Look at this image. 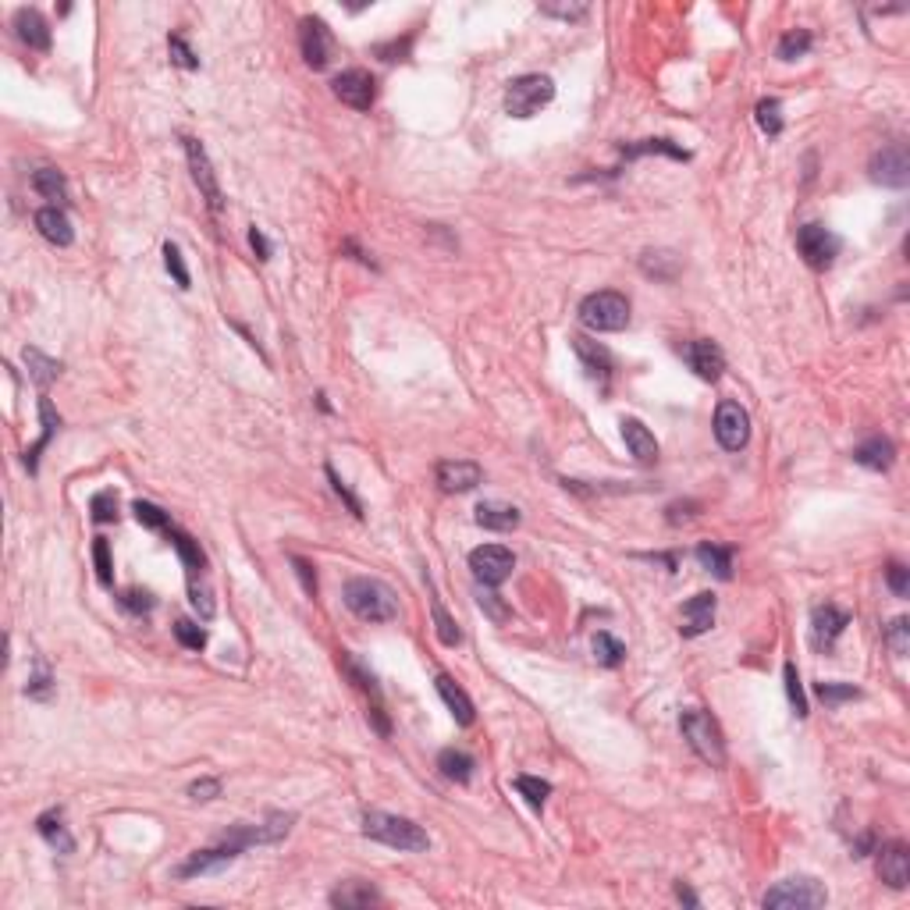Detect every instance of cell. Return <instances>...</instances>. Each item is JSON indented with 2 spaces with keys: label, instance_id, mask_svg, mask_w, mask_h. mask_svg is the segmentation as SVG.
<instances>
[{
  "label": "cell",
  "instance_id": "obj_1",
  "mask_svg": "<svg viewBox=\"0 0 910 910\" xmlns=\"http://www.w3.org/2000/svg\"><path fill=\"white\" fill-rule=\"evenodd\" d=\"M363 836L391 846V850H406V854H423L430 846V836L416 826L413 818L384 815V811H367L363 815Z\"/></svg>",
  "mask_w": 910,
  "mask_h": 910
},
{
  "label": "cell",
  "instance_id": "obj_2",
  "mask_svg": "<svg viewBox=\"0 0 910 910\" xmlns=\"http://www.w3.org/2000/svg\"><path fill=\"white\" fill-rule=\"evenodd\" d=\"M345 605L356 619L363 622H391L399 616V601L395 594L371 577H352L345 583Z\"/></svg>",
  "mask_w": 910,
  "mask_h": 910
},
{
  "label": "cell",
  "instance_id": "obj_3",
  "mask_svg": "<svg viewBox=\"0 0 910 910\" xmlns=\"http://www.w3.org/2000/svg\"><path fill=\"white\" fill-rule=\"evenodd\" d=\"M679 729H683L690 750L701 757L704 765H711V768H722V765H726V737H722L718 722H715L707 711H701V707L683 711V715H679Z\"/></svg>",
  "mask_w": 910,
  "mask_h": 910
},
{
  "label": "cell",
  "instance_id": "obj_4",
  "mask_svg": "<svg viewBox=\"0 0 910 910\" xmlns=\"http://www.w3.org/2000/svg\"><path fill=\"white\" fill-rule=\"evenodd\" d=\"M579 324L587 331H622L629 324V299L622 292H590L579 302Z\"/></svg>",
  "mask_w": 910,
  "mask_h": 910
},
{
  "label": "cell",
  "instance_id": "obj_5",
  "mask_svg": "<svg viewBox=\"0 0 910 910\" xmlns=\"http://www.w3.org/2000/svg\"><path fill=\"white\" fill-rule=\"evenodd\" d=\"M555 100V83L548 75H519L505 89V111L509 118H534L540 107Z\"/></svg>",
  "mask_w": 910,
  "mask_h": 910
},
{
  "label": "cell",
  "instance_id": "obj_6",
  "mask_svg": "<svg viewBox=\"0 0 910 910\" xmlns=\"http://www.w3.org/2000/svg\"><path fill=\"white\" fill-rule=\"evenodd\" d=\"M828 893L826 885L818 878H807V875H796V878H783L779 885H772L765 893V907H783V910H815L826 907Z\"/></svg>",
  "mask_w": 910,
  "mask_h": 910
},
{
  "label": "cell",
  "instance_id": "obj_7",
  "mask_svg": "<svg viewBox=\"0 0 910 910\" xmlns=\"http://www.w3.org/2000/svg\"><path fill=\"white\" fill-rule=\"evenodd\" d=\"M796 249H800L807 267L826 271L839 256V235H832L826 224H804V228H796Z\"/></svg>",
  "mask_w": 910,
  "mask_h": 910
},
{
  "label": "cell",
  "instance_id": "obj_8",
  "mask_svg": "<svg viewBox=\"0 0 910 910\" xmlns=\"http://www.w3.org/2000/svg\"><path fill=\"white\" fill-rule=\"evenodd\" d=\"M715 438L726 452H740L747 441H750V416L740 402H718L715 410Z\"/></svg>",
  "mask_w": 910,
  "mask_h": 910
},
{
  "label": "cell",
  "instance_id": "obj_9",
  "mask_svg": "<svg viewBox=\"0 0 910 910\" xmlns=\"http://www.w3.org/2000/svg\"><path fill=\"white\" fill-rule=\"evenodd\" d=\"M512 566H516V559H512V551L501 548V544H480V548L470 551V569H473V577L480 579L484 587L505 583L509 573H512Z\"/></svg>",
  "mask_w": 910,
  "mask_h": 910
},
{
  "label": "cell",
  "instance_id": "obj_10",
  "mask_svg": "<svg viewBox=\"0 0 910 910\" xmlns=\"http://www.w3.org/2000/svg\"><path fill=\"white\" fill-rule=\"evenodd\" d=\"M182 143H185V157H189L193 182L200 185V196L207 200V207L213 210V213H217V210H224V196H221V185H217V174H213V164H210L203 143H200V139H193V135H185Z\"/></svg>",
  "mask_w": 910,
  "mask_h": 910
},
{
  "label": "cell",
  "instance_id": "obj_11",
  "mask_svg": "<svg viewBox=\"0 0 910 910\" xmlns=\"http://www.w3.org/2000/svg\"><path fill=\"white\" fill-rule=\"evenodd\" d=\"M299 46H302V61L310 68H328V61H331L334 54V36L331 29L324 25V18L306 15L299 22Z\"/></svg>",
  "mask_w": 910,
  "mask_h": 910
},
{
  "label": "cell",
  "instance_id": "obj_12",
  "mask_svg": "<svg viewBox=\"0 0 910 910\" xmlns=\"http://www.w3.org/2000/svg\"><path fill=\"white\" fill-rule=\"evenodd\" d=\"M871 178L878 185H889V189H904L910 182V157L904 143H893V146H882L875 157H871Z\"/></svg>",
  "mask_w": 910,
  "mask_h": 910
},
{
  "label": "cell",
  "instance_id": "obj_13",
  "mask_svg": "<svg viewBox=\"0 0 910 910\" xmlns=\"http://www.w3.org/2000/svg\"><path fill=\"white\" fill-rule=\"evenodd\" d=\"M331 89L334 96L341 104H349L352 111H371L373 100H377V83H373L371 72H363V68H349V72L334 75Z\"/></svg>",
  "mask_w": 910,
  "mask_h": 910
},
{
  "label": "cell",
  "instance_id": "obj_14",
  "mask_svg": "<svg viewBox=\"0 0 910 910\" xmlns=\"http://www.w3.org/2000/svg\"><path fill=\"white\" fill-rule=\"evenodd\" d=\"M679 356L687 360V367L697 373L701 381H718L722 371H726V356H722V349H718L711 338H694V341H687V345L679 349Z\"/></svg>",
  "mask_w": 910,
  "mask_h": 910
},
{
  "label": "cell",
  "instance_id": "obj_15",
  "mask_svg": "<svg viewBox=\"0 0 910 910\" xmlns=\"http://www.w3.org/2000/svg\"><path fill=\"white\" fill-rule=\"evenodd\" d=\"M434 477H438L441 491L462 495V491H473V488L484 480V470H480L477 462H470V459H445V462H438Z\"/></svg>",
  "mask_w": 910,
  "mask_h": 910
},
{
  "label": "cell",
  "instance_id": "obj_16",
  "mask_svg": "<svg viewBox=\"0 0 910 910\" xmlns=\"http://www.w3.org/2000/svg\"><path fill=\"white\" fill-rule=\"evenodd\" d=\"M878 878L889 885V889H907L910 882V850L907 843L893 839L878 850Z\"/></svg>",
  "mask_w": 910,
  "mask_h": 910
},
{
  "label": "cell",
  "instance_id": "obj_17",
  "mask_svg": "<svg viewBox=\"0 0 910 910\" xmlns=\"http://www.w3.org/2000/svg\"><path fill=\"white\" fill-rule=\"evenodd\" d=\"M573 352L579 356V363H583L587 377H590V381H598L601 388H608V381H612V352H608L605 345L590 341L587 334H577V338H573Z\"/></svg>",
  "mask_w": 910,
  "mask_h": 910
},
{
  "label": "cell",
  "instance_id": "obj_18",
  "mask_svg": "<svg viewBox=\"0 0 910 910\" xmlns=\"http://www.w3.org/2000/svg\"><path fill=\"white\" fill-rule=\"evenodd\" d=\"M622 441H626L629 455L640 466H655L658 462V441H655V434L637 416H622Z\"/></svg>",
  "mask_w": 910,
  "mask_h": 910
},
{
  "label": "cell",
  "instance_id": "obj_19",
  "mask_svg": "<svg viewBox=\"0 0 910 910\" xmlns=\"http://www.w3.org/2000/svg\"><path fill=\"white\" fill-rule=\"evenodd\" d=\"M846 626H850V612H843L836 605H818L811 616V637L818 648H832Z\"/></svg>",
  "mask_w": 910,
  "mask_h": 910
},
{
  "label": "cell",
  "instance_id": "obj_20",
  "mask_svg": "<svg viewBox=\"0 0 910 910\" xmlns=\"http://www.w3.org/2000/svg\"><path fill=\"white\" fill-rule=\"evenodd\" d=\"M679 633L683 637H701L707 633L711 626H715V594H694L687 605H683V612H679Z\"/></svg>",
  "mask_w": 910,
  "mask_h": 910
},
{
  "label": "cell",
  "instance_id": "obj_21",
  "mask_svg": "<svg viewBox=\"0 0 910 910\" xmlns=\"http://www.w3.org/2000/svg\"><path fill=\"white\" fill-rule=\"evenodd\" d=\"M15 29H18V40L25 43L29 50H50V25H46V18L36 7H18L15 11Z\"/></svg>",
  "mask_w": 910,
  "mask_h": 910
},
{
  "label": "cell",
  "instance_id": "obj_22",
  "mask_svg": "<svg viewBox=\"0 0 910 910\" xmlns=\"http://www.w3.org/2000/svg\"><path fill=\"white\" fill-rule=\"evenodd\" d=\"M36 228L40 235L50 242V246H72L75 242V232H72V221L61 207H43L36 210Z\"/></svg>",
  "mask_w": 910,
  "mask_h": 910
},
{
  "label": "cell",
  "instance_id": "obj_23",
  "mask_svg": "<svg viewBox=\"0 0 910 910\" xmlns=\"http://www.w3.org/2000/svg\"><path fill=\"white\" fill-rule=\"evenodd\" d=\"M854 462L865 470H875V473H885L896 462V445L889 438H868L865 445L854 449Z\"/></svg>",
  "mask_w": 910,
  "mask_h": 910
},
{
  "label": "cell",
  "instance_id": "obj_24",
  "mask_svg": "<svg viewBox=\"0 0 910 910\" xmlns=\"http://www.w3.org/2000/svg\"><path fill=\"white\" fill-rule=\"evenodd\" d=\"M477 523L484 530H495V534H509L519 527V509L516 505H505V501H480L477 505Z\"/></svg>",
  "mask_w": 910,
  "mask_h": 910
},
{
  "label": "cell",
  "instance_id": "obj_25",
  "mask_svg": "<svg viewBox=\"0 0 910 910\" xmlns=\"http://www.w3.org/2000/svg\"><path fill=\"white\" fill-rule=\"evenodd\" d=\"M434 687H438V694H441V701H445V707L452 711V718L459 722V726H473V701L466 697V690L455 683L452 676H438L434 679Z\"/></svg>",
  "mask_w": 910,
  "mask_h": 910
},
{
  "label": "cell",
  "instance_id": "obj_26",
  "mask_svg": "<svg viewBox=\"0 0 910 910\" xmlns=\"http://www.w3.org/2000/svg\"><path fill=\"white\" fill-rule=\"evenodd\" d=\"M381 900V893L373 889L371 882H341L338 889L331 893V907H341V910H363L377 904Z\"/></svg>",
  "mask_w": 910,
  "mask_h": 910
},
{
  "label": "cell",
  "instance_id": "obj_27",
  "mask_svg": "<svg viewBox=\"0 0 910 910\" xmlns=\"http://www.w3.org/2000/svg\"><path fill=\"white\" fill-rule=\"evenodd\" d=\"M167 540H171V548L178 551V559H182V566L196 577V573H203L207 569V555H203V548H200V540L193 538V534H185V530H178V527H171L167 530Z\"/></svg>",
  "mask_w": 910,
  "mask_h": 910
},
{
  "label": "cell",
  "instance_id": "obj_28",
  "mask_svg": "<svg viewBox=\"0 0 910 910\" xmlns=\"http://www.w3.org/2000/svg\"><path fill=\"white\" fill-rule=\"evenodd\" d=\"M679 256L672 252V249H648L644 256H640V271L648 274V278H655V282H676V274H679Z\"/></svg>",
  "mask_w": 910,
  "mask_h": 910
},
{
  "label": "cell",
  "instance_id": "obj_29",
  "mask_svg": "<svg viewBox=\"0 0 910 910\" xmlns=\"http://www.w3.org/2000/svg\"><path fill=\"white\" fill-rule=\"evenodd\" d=\"M36 828H40V836L57 850V854H75V839H72V832L64 828V818H61V811H46L36 818Z\"/></svg>",
  "mask_w": 910,
  "mask_h": 910
},
{
  "label": "cell",
  "instance_id": "obj_30",
  "mask_svg": "<svg viewBox=\"0 0 910 910\" xmlns=\"http://www.w3.org/2000/svg\"><path fill=\"white\" fill-rule=\"evenodd\" d=\"M438 768H441V776L445 779H452V783H470L473 779V768H477V761L466 754V750H459V747H445L441 754H438Z\"/></svg>",
  "mask_w": 910,
  "mask_h": 910
},
{
  "label": "cell",
  "instance_id": "obj_31",
  "mask_svg": "<svg viewBox=\"0 0 910 910\" xmlns=\"http://www.w3.org/2000/svg\"><path fill=\"white\" fill-rule=\"evenodd\" d=\"M619 153L626 161H637V157H648V153H665L672 161H690V153L683 146H676L672 139H640V143H619Z\"/></svg>",
  "mask_w": 910,
  "mask_h": 910
},
{
  "label": "cell",
  "instance_id": "obj_32",
  "mask_svg": "<svg viewBox=\"0 0 910 910\" xmlns=\"http://www.w3.org/2000/svg\"><path fill=\"white\" fill-rule=\"evenodd\" d=\"M33 189L40 193L43 200H50V207H61L68 200V182H64V174L57 167H40L33 174Z\"/></svg>",
  "mask_w": 910,
  "mask_h": 910
},
{
  "label": "cell",
  "instance_id": "obj_33",
  "mask_svg": "<svg viewBox=\"0 0 910 910\" xmlns=\"http://www.w3.org/2000/svg\"><path fill=\"white\" fill-rule=\"evenodd\" d=\"M40 420H43V434H40V441L25 452V470L29 473H36L40 470V455H43V449L50 445V438H54V430L61 427V416L54 413V406H50V399H40Z\"/></svg>",
  "mask_w": 910,
  "mask_h": 910
},
{
  "label": "cell",
  "instance_id": "obj_34",
  "mask_svg": "<svg viewBox=\"0 0 910 910\" xmlns=\"http://www.w3.org/2000/svg\"><path fill=\"white\" fill-rule=\"evenodd\" d=\"M697 562H701L707 573H715L718 579L733 577V548H722V544H697Z\"/></svg>",
  "mask_w": 910,
  "mask_h": 910
},
{
  "label": "cell",
  "instance_id": "obj_35",
  "mask_svg": "<svg viewBox=\"0 0 910 910\" xmlns=\"http://www.w3.org/2000/svg\"><path fill=\"white\" fill-rule=\"evenodd\" d=\"M22 360H25V367H29V377H33V381L40 384L43 391H46V388H50V384H54V381L61 377V371H64V367H61L57 360L43 356L40 349H25V352H22Z\"/></svg>",
  "mask_w": 910,
  "mask_h": 910
},
{
  "label": "cell",
  "instance_id": "obj_36",
  "mask_svg": "<svg viewBox=\"0 0 910 910\" xmlns=\"http://www.w3.org/2000/svg\"><path fill=\"white\" fill-rule=\"evenodd\" d=\"M341 668H345V676H349V679H352V683H356V687H360V690H363V694H367L373 704H381V687H377V676H373L371 668L360 662L356 655L341 651Z\"/></svg>",
  "mask_w": 910,
  "mask_h": 910
},
{
  "label": "cell",
  "instance_id": "obj_37",
  "mask_svg": "<svg viewBox=\"0 0 910 910\" xmlns=\"http://www.w3.org/2000/svg\"><path fill=\"white\" fill-rule=\"evenodd\" d=\"M427 587H430V612H434V629H438V640L445 644V648H455V644H462V629L455 626V619L445 612V605L438 601V594H434V583L427 579Z\"/></svg>",
  "mask_w": 910,
  "mask_h": 910
},
{
  "label": "cell",
  "instance_id": "obj_38",
  "mask_svg": "<svg viewBox=\"0 0 910 910\" xmlns=\"http://www.w3.org/2000/svg\"><path fill=\"white\" fill-rule=\"evenodd\" d=\"M754 118H757V128L768 135V139H776V135H783V104L776 100V96H768V100H761L757 107H754Z\"/></svg>",
  "mask_w": 910,
  "mask_h": 910
},
{
  "label": "cell",
  "instance_id": "obj_39",
  "mask_svg": "<svg viewBox=\"0 0 910 910\" xmlns=\"http://www.w3.org/2000/svg\"><path fill=\"white\" fill-rule=\"evenodd\" d=\"M132 512H135V519H139V523H143L146 530L167 534V530L174 527V523H171V516H167L161 505H153V501H143V498H139V501L132 505Z\"/></svg>",
  "mask_w": 910,
  "mask_h": 910
},
{
  "label": "cell",
  "instance_id": "obj_40",
  "mask_svg": "<svg viewBox=\"0 0 910 910\" xmlns=\"http://www.w3.org/2000/svg\"><path fill=\"white\" fill-rule=\"evenodd\" d=\"M594 658L605 665V668H619L622 658H626V644L616 640L612 633H598L594 637Z\"/></svg>",
  "mask_w": 910,
  "mask_h": 910
},
{
  "label": "cell",
  "instance_id": "obj_41",
  "mask_svg": "<svg viewBox=\"0 0 910 910\" xmlns=\"http://www.w3.org/2000/svg\"><path fill=\"white\" fill-rule=\"evenodd\" d=\"M811 43H815V36L807 33V29H793V33H786L783 40H779V61H796V57H804L807 50H811Z\"/></svg>",
  "mask_w": 910,
  "mask_h": 910
},
{
  "label": "cell",
  "instance_id": "obj_42",
  "mask_svg": "<svg viewBox=\"0 0 910 910\" xmlns=\"http://www.w3.org/2000/svg\"><path fill=\"white\" fill-rule=\"evenodd\" d=\"M512 786L519 789V796L530 804V807H544V800H548V793H551V783H544V779H534V776H516L512 779Z\"/></svg>",
  "mask_w": 910,
  "mask_h": 910
},
{
  "label": "cell",
  "instance_id": "obj_43",
  "mask_svg": "<svg viewBox=\"0 0 910 910\" xmlns=\"http://www.w3.org/2000/svg\"><path fill=\"white\" fill-rule=\"evenodd\" d=\"M167 54H171V64H178V68H185V72H196V68H200V57L193 54V46L185 43L182 33H171V36H167Z\"/></svg>",
  "mask_w": 910,
  "mask_h": 910
},
{
  "label": "cell",
  "instance_id": "obj_44",
  "mask_svg": "<svg viewBox=\"0 0 910 910\" xmlns=\"http://www.w3.org/2000/svg\"><path fill=\"white\" fill-rule=\"evenodd\" d=\"M89 512H93V523H114L118 519V495L107 488V491H96L89 498Z\"/></svg>",
  "mask_w": 910,
  "mask_h": 910
},
{
  "label": "cell",
  "instance_id": "obj_45",
  "mask_svg": "<svg viewBox=\"0 0 910 910\" xmlns=\"http://www.w3.org/2000/svg\"><path fill=\"white\" fill-rule=\"evenodd\" d=\"M118 605H122L124 612H132V616H150L157 601H153V594H150V590L128 587V590H122V594H118Z\"/></svg>",
  "mask_w": 910,
  "mask_h": 910
},
{
  "label": "cell",
  "instance_id": "obj_46",
  "mask_svg": "<svg viewBox=\"0 0 910 910\" xmlns=\"http://www.w3.org/2000/svg\"><path fill=\"white\" fill-rule=\"evenodd\" d=\"M164 267H167V274L174 278L178 289H189V285H193L189 267H185V260H182V249L174 246V242H164Z\"/></svg>",
  "mask_w": 910,
  "mask_h": 910
},
{
  "label": "cell",
  "instance_id": "obj_47",
  "mask_svg": "<svg viewBox=\"0 0 910 910\" xmlns=\"http://www.w3.org/2000/svg\"><path fill=\"white\" fill-rule=\"evenodd\" d=\"M815 694H818L828 707H836V704H843V701H857V697H861V690H857L854 683H818V687H815Z\"/></svg>",
  "mask_w": 910,
  "mask_h": 910
},
{
  "label": "cell",
  "instance_id": "obj_48",
  "mask_svg": "<svg viewBox=\"0 0 910 910\" xmlns=\"http://www.w3.org/2000/svg\"><path fill=\"white\" fill-rule=\"evenodd\" d=\"M174 637H178V644L189 648V651H203V648H207V629L189 619L174 622Z\"/></svg>",
  "mask_w": 910,
  "mask_h": 910
},
{
  "label": "cell",
  "instance_id": "obj_49",
  "mask_svg": "<svg viewBox=\"0 0 910 910\" xmlns=\"http://www.w3.org/2000/svg\"><path fill=\"white\" fill-rule=\"evenodd\" d=\"M885 644H889V651L896 655V658H904L910 648V622L900 616V619H893L885 626Z\"/></svg>",
  "mask_w": 910,
  "mask_h": 910
},
{
  "label": "cell",
  "instance_id": "obj_50",
  "mask_svg": "<svg viewBox=\"0 0 910 910\" xmlns=\"http://www.w3.org/2000/svg\"><path fill=\"white\" fill-rule=\"evenodd\" d=\"M783 679H786V697H789V704H793V711L804 718V715H807V697H804L800 672H796V665L793 662H786V668H783Z\"/></svg>",
  "mask_w": 910,
  "mask_h": 910
},
{
  "label": "cell",
  "instance_id": "obj_51",
  "mask_svg": "<svg viewBox=\"0 0 910 910\" xmlns=\"http://www.w3.org/2000/svg\"><path fill=\"white\" fill-rule=\"evenodd\" d=\"M93 562H96V577H100V583L104 587H111L114 583V566H111V544H107V538H96L93 540Z\"/></svg>",
  "mask_w": 910,
  "mask_h": 910
},
{
  "label": "cell",
  "instance_id": "obj_52",
  "mask_svg": "<svg viewBox=\"0 0 910 910\" xmlns=\"http://www.w3.org/2000/svg\"><path fill=\"white\" fill-rule=\"evenodd\" d=\"M50 690H54V676H50V668L36 658V668H33V676H29L25 694H29V697H36V701H46V697H50Z\"/></svg>",
  "mask_w": 910,
  "mask_h": 910
},
{
  "label": "cell",
  "instance_id": "obj_53",
  "mask_svg": "<svg viewBox=\"0 0 910 910\" xmlns=\"http://www.w3.org/2000/svg\"><path fill=\"white\" fill-rule=\"evenodd\" d=\"M189 601H193V608L200 612V619H213V612H217V608H213V598H210L207 587L196 583V577L189 579Z\"/></svg>",
  "mask_w": 910,
  "mask_h": 910
},
{
  "label": "cell",
  "instance_id": "obj_54",
  "mask_svg": "<svg viewBox=\"0 0 910 910\" xmlns=\"http://www.w3.org/2000/svg\"><path fill=\"white\" fill-rule=\"evenodd\" d=\"M328 480H331L334 495H338V498H341V501H345V505H349V512H352L356 519H363V501H360V498H356V495H352V491H349V484H345V480H341V477L334 473L331 466H328Z\"/></svg>",
  "mask_w": 910,
  "mask_h": 910
},
{
  "label": "cell",
  "instance_id": "obj_55",
  "mask_svg": "<svg viewBox=\"0 0 910 910\" xmlns=\"http://www.w3.org/2000/svg\"><path fill=\"white\" fill-rule=\"evenodd\" d=\"M885 579H889V587H893V594H896V598H907L910 594V569L907 566L893 562V566L885 569Z\"/></svg>",
  "mask_w": 910,
  "mask_h": 910
},
{
  "label": "cell",
  "instance_id": "obj_56",
  "mask_svg": "<svg viewBox=\"0 0 910 910\" xmlns=\"http://www.w3.org/2000/svg\"><path fill=\"white\" fill-rule=\"evenodd\" d=\"M292 566H295V577L302 579V590H306L310 598H317V573H313V566H310L302 555H292Z\"/></svg>",
  "mask_w": 910,
  "mask_h": 910
},
{
  "label": "cell",
  "instance_id": "obj_57",
  "mask_svg": "<svg viewBox=\"0 0 910 910\" xmlns=\"http://www.w3.org/2000/svg\"><path fill=\"white\" fill-rule=\"evenodd\" d=\"M410 46H413V36H406V40L399 43H381L373 54L381 57V61H406V54H410Z\"/></svg>",
  "mask_w": 910,
  "mask_h": 910
},
{
  "label": "cell",
  "instance_id": "obj_58",
  "mask_svg": "<svg viewBox=\"0 0 910 910\" xmlns=\"http://www.w3.org/2000/svg\"><path fill=\"white\" fill-rule=\"evenodd\" d=\"M544 15H555V18H566V22H577L587 15V4H544L540 7Z\"/></svg>",
  "mask_w": 910,
  "mask_h": 910
},
{
  "label": "cell",
  "instance_id": "obj_59",
  "mask_svg": "<svg viewBox=\"0 0 910 910\" xmlns=\"http://www.w3.org/2000/svg\"><path fill=\"white\" fill-rule=\"evenodd\" d=\"M189 796L193 800H213V796H221V783L217 779H196L189 786Z\"/></svg>",
  "mask_w": 910,
  "mask_h": 910
},
{
  "label": "cell",
  "instance_id": "obj_60",
  "mask_svg": "<svg viewBox=\"0 0 910 910\" xmlns=\"http://www.w3.org/2000/svg\"><path fill=\"white\" fill-rule=\"evenodd\" d=\"M480 608H484V612H488V616H491V619H495V622H505V619H509V608L501 605V598H498V594H491V590H488V594L480 598Z\"/></svg>",
  "mask_w": 910,
  "mask_h": 910
},
{
  "label": "cell",
  "instance_id": "obj_61",
  "mask_svg": "<svg viewBox=\"0 0 910 910\" xmlns=\"http://www.w3.org/2000/svg\"><path fill=\"white\" fill-rule=\"evenodd\" d=\"M249 246H252V252H256L260 260H271V252H274V249H271V242H267V235H263V232H260L256 224L249 228Z\"/></svg>",
  "mask_w": 910,
  "mask_h": 910
},
{
  "label": "cell",
  "instance_id": "obj_62",
  "mask_svg": "<svg viewBox=\"0 0 910 910\" xmlns=\"http://www.w3.org/2000/svg\"><path fill=\"white\" fill-rule=\"evenodd\" d=\"M694 509H697V501H687V505H668V523L694 519Z\"/></svg>",
  "mask_w": 910,
  "mask_h": 910
},
{
  "label": "cell",
  "instance_id": "obj_63",
  "mask_svg": "<svg viewBox=\"0 0 910 910\" xmlns=\"http://www.w3.org/2000/svg\"><path fill=\"white\" fill-rule=\"evenodd\" d=\"M676 896H679V900H683V904H687V907H697V904H701V900H697V893H694V889H690V885H683V882H679V885H676Z\"/></svg>",
  "mask_w": 910,
  "mask_h": 910
},
{
  "label": "cell",
  "instance_id": "obj_64",
  "mask_svg": "<svg viewBox=\"0 0 910 910\" xmlns=\"http://www.w3.org/2000/svg\"><path fill=\"white\" fill-rule=\"evenodd\" d=\"M317 406H321V410H324V413H331V402H328V395H324V391H321V395H317Z\"/></svg>",
  "mask_w": 910,
  "mask_h": 910
}]
</instances>
